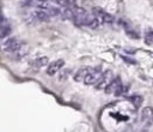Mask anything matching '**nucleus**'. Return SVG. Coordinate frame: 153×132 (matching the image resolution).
Here are the masks:
<instances>
[{
  "label": "nucleus",
  "instance_id": "16",
  "mask_svg": "<svg viewBox=\"0 0 153 132\" xmlns=\"http://www.w3.org/2000/svg\"><path fill=\"white\" fill-rule=\"evenodd\" d=\"M145 42L147 44H153V31H149L145 36Z\"/></svg>",
  "mask_w": 153,
  "mask_h": 132
},
{
  "label": "nucleus",
  "instance_id": "11",
  "mask_svg": "<svg viewBox=\"0 0 153 132\" xmlns=\"http://www.w3.org/2000/svg\"><path fill=\"white\" fill-rule=\"evenodd\" d=\"M128 100L131 102L133 106H135V108H139L142 104V102H143V98L140 95H131V96L128 97Z\"/></svg>",
  "mask_w": 153,
  "mask_h": 132
},
{
  "label": "nucleus",
  "instance_id": "7",
  "mask_svg": "<svg viewBox=\"0 0 153 132\" xmlns=\"http://www.w3.org/2000/svg\"><path fill=\"white\" fill-rule=\"evenodd\" d=\"M141 121L146 124H153V108L146 107L141 110Z\"/></svg>",
  "mask_w": 153,
  "mask_h": 132
},
{
  "label": "nucleus",
  "instance_id": "5",
  "mask_svg": "<svg viewBox=\"0 0 153 132\" xmlns=\"http://www.w3.org/2000/svg\"><path fill=\"white\" fill-rule=\"evenodd\" d=\"M63 65H65V61H63L62 59L55 60V61H53V62H50V64L48 65L47 73H48L49 76H54L55 73H57V71H59V70H61V68H62V66H63Z\"/></svg>",
  "mask_w": 153,
  "mask_h": 132
},
{
  "label": "nucleus",
  "instance_id": "2",
  "mask_svg": "<svg viewBox=\"0 0 153 132\" xmlns=\"http://www.w3.org/2000/svg\"><path fill=\"white\" fill-rule=\"evenodd\" d=\"M22 46H23V43L20 41H18L16 37H11L6 42L2 43V50H5V52H16V50H19L22 48Z\"/></svg>",
  "mask_w": 153,
  "mask_h": 132
},
{
  "label": "nucleus",
  "instance_id": "4",
  "mask_svg": "<svg viewBox=\"0 0 153 132\" xmlns=\"http://www.w3.org/2000/svg\"><path fill=\"white\" fill-rule=\"evenodd\" d=\"M102 78V73H100V70L99 68H92V71L86 76L85 78V83L86 84H94V83H98L99 79Z\"/></svg>",
  "mask_w": 153,
  "mask_h": 132
},
{
  "label": "nucleus",
  "instance_id": "1",
  "mask_svg": "<svg viewBox=\"0 0 153 132\" xmlns=\"http://www.w3.org/2000/svg\"><path fill=\"white\" fill-rule=\"evenodd\" d=\"M127 91V88H124V85L121 82L120 77H116L115 79H112V82L108 85V88L105 89L106 94H112L115 96H121Z\"/></svg>",
  "mask_w": 153,
  "mask_h": 132
},
{
  "label": "nucleus",
  "instance_id": "17",
  "mask_svg": "<svg viewBox=\"0 0 153 132\" xmlns=\"http://www.w3.org/2000/svg\"><path fill=\"white\" fill-rule=\"evenodd\" d=\"M122 59H123L124 61H127V62H130V64H136V61H135V60H133V59H129L128 56H122Z\"/></svg>",
  "mask_w": 153,
  "mask_h": 132
},
{
  "label": "nucleus",
  "instance_id": "14",
  "mask_svg": "<svg viewBox=\"0 0 153 132\" xmlns=\"http://www.w3.org/2000/svg\"><path fill=\"white\" fill-rule=\"evenodd\" d=\"M124 30H126V34L130 37V38H135V40H137V38H140V36H139V34L134 30V29H131L130 26H128L127 24H124Z\"/></svg>",
  "mask_w": 153,
  "mask_h": 132
},
{
  "label": "nucleus",
  "instance_id": "8",
  "mask_svg": "<svg viewBox=\"0 0 153 132\" xmlns=\"http://www.w3.org/2000/svg\"><path fill=\"white\" fill-rule=\"evenodd\" d=\"M10 34H11V25H10L8 23H6L5 18H2L1 26H0V37H1V38H5V37H7Z\"/></svg>",
  "mask_w": 153,
  "mask_h": 132
},
{
  "label": "nucleus",
  "instance_id": "9",
  "mask_svg": "<svg viewBox=\"0 0 153 132\" xmlns=\"http://www.w3.org/2000/svg\"><path fill=\"white\" fill-rule=\"evenodd\" d=\"M91 71H92V68H90V67H84V68H80V70L76 72V74L74 76V80H75V82L85 80L86 76H87V74H88Z\"/></svg>",
  "mask_w": 153,
  "mask_h": 132
},
{
  "label": "nucleus",
  "instance_id": "13",
  "mask_svg": "<svg viewBox=\"0 0 153 132\" xmlns=\"http://www.w3.org/2000/svg\"><path fill=\"white\" fill-rule=\"evenodd\" d=\"M48 64V58L47 56H39V58H37L35 61H33V66L36 67V68H39V67H42V66H45Z\"/></svg>",
  "mask_w": 153,
  "mask_h": 132
},
{
  "label": "nucleus",
  "instance_id": "15",
  "mask_svg": "<svg viewBox=\"0 0 153 132\" xmlns=\"http://www.w3.org/2000/svg\"><path fill=\"white\" fill-rule=\"evenodd\" d=\"M100 22H102V23H105V24H111V23L114 22V17H112L111 14L104 12V13L102 14V17H100Z\"/></svg>",
  "mask_w": 153,
  "mask_h": 132
},
{
  "label": "nucleus",
  "instance_id": "6",
  "mask_svg": "<svg viewBox=\"0 0 153 132\" xmlns=\"http://www.w3.org/2000/svg\"><path fill=\"white\" fill-rule=\"evenodd\" d=\"M24 6H29V7H38V8H48L49 7V2L48 0H26L24 2Z\"/></svg>",
  "mask_w": 153,
  "mask_h": 132
},
{
  "label": "nucleus",
  "instance_id": "10",
  "mask_svg": "<svg viewBox=\"0 0 153 132\" xmlns=\"http://www.w3.org/2000/svg\"><path fill=\"white\" fill-rule=\"evenodd\" d=\"M32 17L37 20H41V22H47L49 19V14L47 11H43V10H37L35 12H32Z\"/></svg>",
  "mask_w": 153,
  "mask_h": 132
},
{
  "label": "nucleus",
  "instance_id": "12",
  "mask_svg": "<svg viewBox=\"0 0 153 132\" xmlns=\"http://www.w3.org/2000/svg\"><path fill=\"white\" fill-rule=\"evenodd\" d=\"M45 11L48 12V14H49L50 17L61 16V13H62V10H61V8H59V7H55V6H49Z\"/></svg>",
  "mask_w": 153,
  "mask_h": 132
},
{
  "label": "nucleus",
  "instance_id": "3",
  "mask_svg": "<svg viewBox=\"0 0 153 132\" xmlns=\"http://www.w3.org/2000/svg\"><path fill=\"white\" fill-rule=\"evenodd\" d=\"M111 82H112V73H111V71H106L105 73L102 74V78H100L99 82L97 83L96 88H97L98 90H102V89L105 90V89L108 88V85H109Z\"/></svg>",
  "mask_w": 153,
  "mask_h": 132
}]
</instances>
